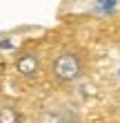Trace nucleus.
I'll return each mask as SVG.
<instances>
[{"label": "nucleus", "mask_w": 120, "mask_h": 123, "mask_svg": "<svg viewBox=\"0 0 120 123\" xmlns=\"http://www.w3.org/2000/svg\"><path fill=\"white\" fill-rule=\"evenodd\" d=\"M45 74L56 87H69L87 74V56L78 47H62L51 56Z\"/></svg>", "instance_id": "f257e3e1"}, {"label": "nucleus", "mask_w": 120, "mask_h": 123, "mask_svg": "<svg viewBox=\"0 0 120 123\" xmlns=\"http://www.w3.org/2000/svg\"><path fill=\"white\" fill-rule=\"evenodd\" d=\"M22 121H27V117L16 103H9V101L0 103V123H22Z\"/></svg>", "instance_id": "20e7f679"}, {"label": "nucleus", "mask_w": 120, "mask_h": 123, "mask_svg": "<svg viewBox=\"0 0 120 123\" xmlns=\"http://www.w3.org/2000/svg\"><path fill=\"white\" fill-rule=\"evenodd\" d=\"M80 114L73 112V107H65V105H51V107H45L36 121L40 123H69V121H78Z\"/></svg>", "instance_id": "7ed1b4c3"}, {"label": "nucleus", "mask_w": 120, "mask_h": 123, "mask_svg": "<svg viewBox=\"0 0 120 123\" xmlns=\"http://www.w3.org/2000/svg\"><path fill=\"white\" fill-rule=\"evenodd\" d=\"M2 85H5V65L0 63V90H2Z\"/></svg>", "instance_id": "39448f33"}, {"label": "nucleus", "mask_w": 120, "mask_h": 123, "mask_svg": "<svg viewBox=\"0 0 120 123\" xmlns=\"http://www.w3.org/2000/svg\"><path fill=\"white\" fill-rule=\"evenodd\" d=\"M13 72L18 78L27 83H36L45 74V61H42L40 49L36 47H22L13 58Z\"/></svg>", "instance_id": "f03ea898"}]
</instances>
